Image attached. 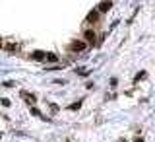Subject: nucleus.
<instances>
[{"instance_id":"1a4fd4ad","label":"nucleus","mask_w":155,"mask_h":142,"mask_svg":"<svg viewBox=\"0 0 155 142\" xmlns=\"http://www.w3.org/2000/svg\"><path fill=\"white\" fill-rule=\"evenodd\" d=\"M4 49H6V51H10V53H14V51H18V45H16V43H8V45H4Z\"/></svg>"},{"instance_id":"f8f14e48","label":"nucleus","mask_w":155,"mask_h":142,"mask_svg":"<svg viewBox=\"0 0 155 142\" xmlns=\"http://www.w3.org/2000/svg\"><path fill=\"white\" fill-rule=\"evenodd\" d=\"M0 103H2L4 107H10V99H6V97H2V99H0Z\"/></svg>"},{"instance_id":"20e7f679","label":"nucleus","mask_w":155,"mask_h":142,"mask_svg":"<svg viewBox=\"0 0 155 142\" xmlns=\"http://www.w3.org/2000/svg\"><path fill=\"white\" fill-rule=\"evenodd\" d=\"M110 6H113V0H103V2L97 6V10H99V14H107L110 10Z\"/></svg>"},{"instance_id":"39448f33","label":"nucleus","mask_w":155,"mask_h":142,"mask_svg":"<svg viewBox=\"0 0 155 142\" xmlns=\"http://www.w3.org/2000/svg\"><path fill=\"white\" fill-rule=\"evenodd\" d=\"M45 57H47L45 51H35V53H31V58H33V61H45Z\"/></svg>"},{"instance_id":"ddd939ff","label":"nucleus","mask_w":155,"mask_h":142,"mask_svg":"<svg viewBox=\"0 0 155 142\" xmlns=\"http://www.w3.org/2000/svg\"><path fill=\"white\" fill-rule=\"evenodd\" d=\"M134 142H143V138H136V140H134Z\"/></svg>"},{"instance_id":"2eb2a0df","label":"nucleus","mask_w":155,"mask_h":142,"mask_svg":"<svg viewBox=\"0 0 155 142\" xmlns=\"http://www.w3.org/2000/svg\"><path fill=\"white\" fill-rule=\"evenodd\" d=\"M120 142H126V140H120Z\"/></svg>"},{"instance_id":"f257e3e1","label":"nucleus","mask_w":155,"mask_h":142,"mask_svg":"<svg viewBox=\"0 0 155 142\" xmlns=\"http://www.w3.org/2000/svg\"><path fill=\"white\" fill-rule=\"evenodd\" d=\"M84 39H85L87 45H91V47L97 45V35H95L93 29H84Z\"/></svg>"},{"instance_id":"6e6552de","label":"nucleus","mask_w":155,"mask_h":142,"mask_svg":"<svg viewBox=\"0 0 155 142\" xmlns=\"http://www.w3.org/2000/svg\"><path fill=\"white\" fill-rule=\"evenodd\" d=\"M81 103H84V101H76V103H72V105H68V111H78L81 107Z\"/></svg>"},{"instance_id":"7ed1b4c3","label":"nucleus","mask_w":155,"mask_h":142,"mask_svg":"<svg viewBox=\"0 0 155 142\" xmlns=\"http://www.w3.org/2000/svg\"><path fill=\"white\" fill-rule=\"evenodd\" d=\"M99 19H101V14H99V10H97V8H93L89 14H87L85 22H87V23H97Z\"/></svg>"},{"instance_id":"423d86ee","label":"nucleus","mask_w":155,"mask_h":142,"mask_svg":"<svg viewBox=\"0 0 155 142\" xmlns=\"http://www.w3.org/2000/svg\"><path fill=\"white\" fill-rule=\"evenodd\" d=\"M21 97L27 101V103H35V101H37V97L33 94H29V92H21Z\"/></svg>"},{"instance_id":"9d476101","label":"nucleus","mask_w":155,"mask_h":142,"mask_svg":"<svg viewBox=\"0 0 155 142\" xmlns=\"http://www.w3.org/2000/svg\"><path fill=\"white\" fill-rule=\"evenodd\" d=\"M145 76H147V72H145V70H142V72H138V74H136V78H134V82H140V80H143Z\"/></svg>"},{"instance_id":"4468645a","label":"nucleus","mask_w":155,"mask_h":142,"mask_svg":"<svg viewBox=\"0 0 155 142\" xmlns=\"http://www.w3.org/2000/svg\"><path fill=\"white\" fill-rule=\"evenodd\" d=\"M0 47H4V41H2V39H0Z\"/></svg>"},{"instance_id":"0eeeda50","label":"nucleus","mask_w":155,"mask_h":142,"mask_svg":"<svg viewBox=\"0 0 155 142\" xmlns=\"http://www.w3.org/2000/svg\"><path fill=\"white\" fill-rule=\"evenodd\" d=\"M45 61H47V62H56V61H58V57L54 55V53H47Z\"/></svg>"},{"instance_id":"f03ea898","label":"nucleus","mask_w":155,"mask_h":142,"mask_svg":"<svg viewBox=\"0 0 155 142\" xmlns=\"http://www.w3.org/2000/svg\"><path fill=\"white\" fill-rule=\"evenodd\" d=\"M85 47H87L85 41H72L70 45H68V51H72V53H84Z\"/></svg>"},{"instance_id":"9b49d317","label":"nucleus","mask_w":155,"mask_h":142,"mask_svg":"<svg viewBox=\"0 0 155 142\" xmlns=\"http://www.w3.org/2000/svg\"><path fill=\"white\" fill-rule=\"evenodd\" d=\"M31 113H33V115H35V117H43V115H41V111H39V109H37V107H31Z\"/></svg>"}]
</instances>
